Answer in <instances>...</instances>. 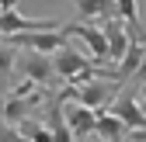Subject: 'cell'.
Masks as SVG:
<instances>
[{
  "instance_id": "1",
  "label": "cell",
  "mask_w": 146,
  "mask_h": 142,
  "mask_svg": "<svg viewBox=\"0 0 146 142\" xmlns=\"http://www.w3.org/2000/svg\"><path fill=\"white\" fill-rule=\"evenodd\" d=\"M118 90H122V80L90 76V80H84V83H70L63 94L73 97V101H80L84 108H90V111H108V104L118 97Z\"/></svg>"
},
{
  "instance_id": "2",
  "label": "cell",
  "mask_w": 146,
  "mask_h": 142,
  "mask_svg": "<svg viewBox=\"0 0 146 142\" xmlns=\"http://www.w3.org/2000/svg\"><path fill=\"white\" fill-rule=\"evenodd\" d=\"M52 69H56V80H66V83H84L90 76H98V62L80 56L70 42L59 52H52Z\"/></svg>"
},
{
  "instance_id": "3",
  "label": "cell",
  "mask_w": 146,
  "mask_h": 142,
  "mask_svg": "<svg viewBox=\"0 0 146 142\" xmlns=\"http://www.w3.org/2000/svg\"><path fill=\"white\" fill-rule=\"evenodd\" d=\"M14 69L21 73L25 80L31 83H52L56 80V69H52V56H45V52H31V49H17V59H14Z\"/></svg>"
},
{
  "instance_id": "4",
  "label": "cell",
  "mask_w": 146,
  "mask_h": 142,
  "mask_svg": "<svg viewBox=\"0 0 146 142\" xmlns=\"http://www.w3.org/2000/svg\"><path fill=\"white\" fill-rule=\"evenodd\" d=\"M63 28V21L56 17H25L21 11H0V38H11V35H25V31H56Z\"/></svg>"
},
{
  "instance_id": "5",
  "label": "cell",
  "mask_w": 146,
  "mask_h": 142,
  "mask_svg": "<svg viewBox=\"0 0 146 142\" xmlns=\"http://www.w3.org/2000/svg\"><path fill=\"white\" fill-rule=\"evenodd\" d=\"M59 97H63V114H66V125H70V132H73V142L90 139L94 128H98V111L84 108L80 101H73V97H66V94H59Z\"/></svg>"
},
{
  "instance_id": "6",
  "label": "cell",
  "mask_w": 146,
  "mask_h": 142,
  "mask_svg": "<svg viewBox=\"0 0 146 142\" xmlns=\"http://www.w3.org/2000/svg\"><path fill=\"white\" fill-rule=\"evenodd\" d=\"M63 31H66V38H80L90 49V56H94L98 66H108V38H104V28L84 24V21H66Z\"/></svg>"
},
{
  "instance_id": "7",
  "label": "cell",
  "mask_w": 146,
  "mask_h": 142,
  "mask_svg": "<svg viewBox=\"0 0 146 142\" xmlns=\"http://www.w3.org/2000/svg\"><path fill=\"white\" fill-rule=\"evenodd\" d=\"M14 49H31V52H45V56H52V52H59L70 38L66 31L56 28V31H25V35H11L7 38Z\"/></svg>"
},
{
  "instance_id": "8",
  "label": "cell",
  "mask_w": 146,
  "mask_h": 142,
  "mask_svg": "<svg viewBox=\"0 0 146 142\" xmlns=\"http://www.w3.org/2000/svg\"><path fill=\"white\" fill-rule=\"evenodd\" d=\"M108 111H111L115 118H122L129 132H132V128H146V114H143V108H139V97L129 94V90H118V97L108 104Z\"/></svg>"
},
{
  "instance_id": "9",
  "label": "cell",
  "mask_w": 146,
  "mask_h": 142,
  "mask_svg": "<svg viewBox=\"0 0 146 142\" xmlns=\"http://www.w3.org/2000/svg\"><path fill=\"white\" fill-rule=\"evenodd\" d=\"M104 38H108V62L118 66V59L125 56V49H129V31L118 17H108L104 21Z\"/></svg>"
},
{
  "instance_id": "10",
  "label": "cell",
  "mask_w": 146,
  "mask_h": 142,
  "mask_svg": "<svg viewBox=\"0 0 146 142\" xmlns=\"http://www.w3.org/2000/svg\"><path fill=\"white\" fill-rule=\"evenodd\" d=\"M73 7H77V21H84V24H98V21L115 17L111 0H73Z\"/></svg>"
},
{
  "instance_id": "11",
  "label": "cell",
  "mask_w": 146,
  "mask_h": 142,
  "mask_svg": "<svg viewBox=\"0 0 146 142\" xmlns=\"http://www.w3.org/2000/svg\"><path fill=\"white\" fill-rule=\"evenodd\" d=\"M94 135L101 142H125V139H129V128H125V121L115 118L111 111H98V128H94Z\"/></svg>"
},
{
  "instance_id": "12",
  "label": "cell",
  "mask_w": 146,
  "mask_h": 142,
  "mask_svg": "<svg viewBox=\"0 0 146 142\" xmlns=\"http://www.w3.org/2000/svg\"><path fill=\"white\" fill-rule=\"evenodd\" d=\"M45 125H49V132H52V142H73V132H70L66 114H63V97H52Z\"/></svg>"
},
{
  "instance_id": "13",
  "label": "cell",
  "mask_w": 146,
  "mask_h": 142,
  "mask_svg": "<svg viewBox=\"0 0 146 142\" xmlns=\"http://www.w3.org/2000/svg\"><path fill=\"white\" fill-rule=\"evenodd\" d=\"M111 4H115V17L125 24V31H129V35H146V31H143V21H139L136 0H111Z\"/></svg>"
},
{
  "instance_id": "14",
  "label": "cell",
  "mask_w": 146,
  "mask_h": 142,
  "mask_svg": "<svg viewBox=\"0 0 146 142\" xmlns=\"http://www.w3.org/2000/svg\"><path fill=\"white\" fill-rule=\"evenodd\" d=\"M17 128H21V132H25L31 142H52V132H49V125H42V121L35 118V114H31V118H25Z\"/></svg>"
},
{
  "instance_id": "15",
  "label": "cell",
  "mask_w": 146,
  "mask_h": 142,
  "mask_svg": "<svg viewBox=\"0 0 146 142\" xmlns=\"http://www.w3.org/2000/svg\"><path fill=\"white\" fill-rule=\"evenodd\" d=\"M7 42V38H4ZM14 59H17V49L7 42V45H0V80H7L14 73Z\"/></svg>"
},
{
  "instance_id": "16",
  "label": "cell",
  "mask_w": 146,
  "mask_h": 142,
  "mask_svg": "<svg viewBox=\"0 0 146 142\" xmlns=\"http://www.w3.org/2000/svg\"><path fill=\"white\" fill-rule=\"evenodd\" d=\"M0 142H31V139L17 125H7V121H4V125H0Z\"/></svg>"
},
{
  "instance_id": "17",
  "label": "cell",
  "mask_w": 146,
  "mask_h": 142,
  "mask_svg": "<svg viewBox=\"0 0 146 142\" xmlns=\"http://www.w3.org/2000/svg\"><path fill=\"white\" fill-rule=\"evenodd\" d=\"M129 83H132V87H146V52H143V62H139V69L132 73Z\"/></svg>"
},
{
  "instance_id": "18",
  "label": "cell",
  "mask_w": 146,
  "mask_h": 142,
  "mask_svg": "<svg viewBox=\"0 0 146 142\" xmlns=\"http://www.w3.org/2000/svg\"><path fill=\"white\" fill-rule=\"evenodd\" d=\"M17 4H21V0H0V11H14Z\"/></svg>"
},
{
  "instance_id": "19",
  "label": "cell",
  "mask_w": 146,
  "mask_h": 142,
  "mask_svg": "<svg viewBox=\"0 0 146 142\" xmlns=\"http://www.w3.org/2000/svg\"><path fill=\"white\" fill-rule=\"evenodd\" d=\"M0 125H4V114H0Z\"/></svg>"
},
{
  "instance_id": "20",
  "label": "cell",
  "mask_w": 146,
  "mask_h": 142,
  "mask_svg": "<svg viewBox=\"0 0 146 142\" xmlns=\"http://www.w3.org/2000/svg\"><path fill=\"white\" fill-rule=\"evenodd\" d=\"M98 142H101V139H98Z\"/></svg>"
}]
</instances>
